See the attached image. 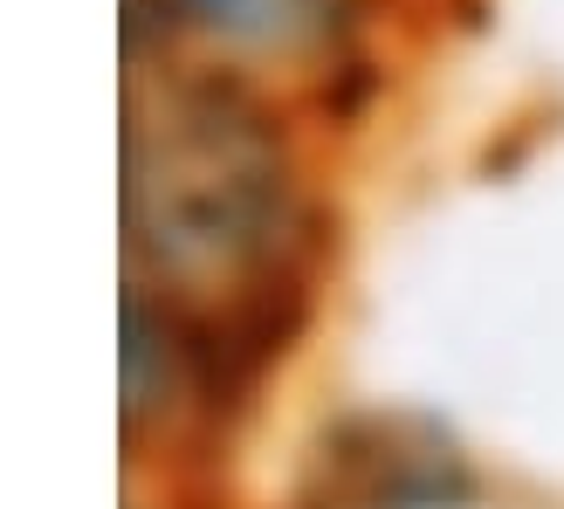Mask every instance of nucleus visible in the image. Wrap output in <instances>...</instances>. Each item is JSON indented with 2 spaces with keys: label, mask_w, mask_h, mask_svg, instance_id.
<instances>
[{
  "label": "nucleus",
  "mask_w": 564,
  "mask_h": 509,
  "mask_svg": "<svg viewBox=\"0 0 564 509\" xmlns=\"http://www.w3.org/2000/svg\"><path fill=\"white\" fill-rule=\"evenodd\" d=\"M317 201L241 69L131 63L124 83V331L180 358L214 413L296 331Z\"/></svg>",
  "instance_id": "f257e3e1"
},
{
  "label": "nucleus",
  "mask_w": 564,
  "mask_h": 509,
  "mask_svg": "<svg viewBox=\"0 0 564 509\" xmlns=\"http://www.w3.org/2000/svg\"><path fill=\"white\" fill-rule=\"evenodd\" d=\"M165 28H193L228 69H310L345 42V0H159Z\"/></svg>",
  "instance_id": "f03ea898"
}]
</instances>
